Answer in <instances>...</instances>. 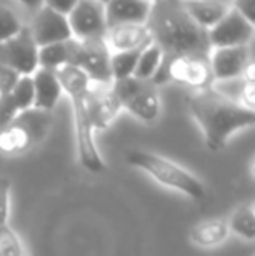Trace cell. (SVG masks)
<instances>
[{
	"label": "cell",
	"instance_id": "6da1fadb",
	"mask_svg": "<svg viewBox=\"0 0 255 256\" xmlns=\"http://www.w3.org/2000/svg\"><path fill=\"white\" fill-rule=\"evenodd\" d=\"M147 28L156 46L166 58L192 56L208 60V32L196 24L182 7L180 0H159L152 4Z\"/></svg>",
	"mask_w": 255,
	"mask_h": 256
},
{
	"label": "cell",
	"instance_id": "7a4b0ae2",
	"mask_svg": "<svg viewBox=\"0 0 255 256\" xmlns=\"http://www.w3.org/2000/svg\"><path fill=\"white\" fill-rule=\"evenodd\" d=\"M189 110L211 152L222 150L234 132L255 124V110L241 106L213 86L194 91L189 96Z\"/></svg>",
	"mask_w": 255,
	"mask_h": 256
},
{
	"label": "cell",
	"instance_id": "3957f363",
	"mask_svg": "<svg viewBox=\"0 0 255 256\" xmlns=\"http://www.w3.org/2000/svg\"><path fill=\"white\" fill-rule=\"evenodd\" d=\"M58 82L63 89V94L70 98L72 110H74V122H75V140H77V155L81 166L89 172H103L107 169L102 155L95 143V129L89 120L88 103L86 94L91 86V80L84 72H81L74 64H65L55 70Z\"/></svg>",
	"mask_w": 255,
	"mask_h": 256
},
{
	"label": "cell",
	"instance_id": "277c9868",
	"mask_svg": "<svg viewBox=\"0 0 255 256\" xmlns=\"http://www.w3.org/2000/svg\"><path fill=\"white\" fill-rule=\"evenodd\" d=\"M126 162L133 168L142 169L159 185L175 190L182 196H187L189 199L201 200L206 196V190L199 178L163 155L147 152V150H129L126 152Z\"/></svg>",
	"mask_w": 255,
	"mask_h": 256
},
{
	"label": "cell",
	"instance_id": "5b68a950",
	"mask_svg": "<svg viewBox=\"0 0 255 256\" xmlns=\"http://www.w3.org/2000/svg\"><path fill=\"white\" fill-rule=\"evenodd\" d=\"M53 126L51 112L30 108L18 114L0 129V152L4 155H21L42 143Z\"/></svg>",
	"mask_w": 255,
	"mask_h": 256
},
{
	"label": "cell",
	"instance_id": "8992f818",
	"mask_svg": "<svg viewBox=\"0 0 255 256\" xmlns=\"http://www.w3.org/2000/svg\"><path fill=\"white\" fill-rule=\"evenodd\" d=\"M112 89L119 100L121 108L128 110L138 120L152 124L159 118L161 98L152 82L128 77L123 80H114Z\"/></svg>",
	"mask_w": 255,
	"mask_h": 256
},
{
	"label": "cell",
	"instance_id": "52a82bcc",
	"mask_svg": "<svg viewBox=\"0 0 255 256\" xmlns=\"http://www.w3.org/2000/svg\"><path fill=\"white\" fill-rule=\"evenodd\" d=\"M178 82L182 86L192 88L194 91L204 88H211L213 77L208 60L192 56H180V58H166L157 70V74L152 77L154 86L166 84V82Z\"/></svg>",
	"mask_w": 255,
	"mask_h": 256
},
{
	"label": "cell",
	"instance_id": "ba28073f",
	"mask_svg": "<svg viewBox=\"0 0 255 256\" xmlns=\"http://www.w3.org/2000/svg\"><path fill=\"white\" fill-rule=\"evenodd\" d=\"M70 48V64L77 66L88 75L91 84L110 86L112 74H110V51L103 40L77 42L74 38L68 40Z\"/></svg>",
	"mask_w": 255,
	"mask_h": 256
},
{
	"label": "cell",
	"instance_id": "9c48e42d",
	"mask_svg": "<svg viewBox=\"0 0 255 256\" xmlns=\"http://www.w3.org/2000/svg\"><path fill=\"white\" fill-rule=\"evenodd\" d=\"M70 35L77 42L103 40L107 32L105 7L98 0H79L67 16Z\"/></svg>",
	"mask_w": 255,
	"mask_h": 256
},
{
	"label": "cell",
	"instance_id": "30bf717a",
	"mask_svg": "<svg viewBox=\"0 0 255 256\" xmlns=\"http://www.w3.org/2000/svg\"><path fill=\"white\" fill-rule=\"evenodd\" d=\"M252 38L253 23H250L232 7L213 28L208 30V42L211 49L241 48V46H248Z\"/></svg>",
	"mask_w": 255,
	"mask_h": 256
},
{
	"label": "cell",
	"instance_id": "8fae6325",
	"mask_svg": "<svg viewBox=\"0 0 255 256\" xmlns=\"http://www.w3.org/2000/svg\"><path fill=\"white\" fill-rule=\"evenodd\" d=\"M0 51H2L0 63L7 64L20 75H34V72L39 68V48L32 38L28 26H23L20 34L0 44Z\"/></svg>",
	"mask_w": 255,
	"mask_h": 256
},
{
	"label": "cell",
	"instance_id": "7c38bea8",
	"mask_svg": "<svg viewBox=\"0 0 255 256\" xmlns=\"http://www.w3.org/2000/svg\"><path fill=\"white\" fill-rule=\"evenodd\" d=\"M86 103H88L89 120L95 131H105L110 128L119 112L123 110L117 100L116 92L110 86H98L91 84L86 94Z\"/></svg>",
	"mask_w": 255,
	"mask_h": 256
},
{
	"label": "cell",
	"instance_id": "4fadbf2b",
	"mask_svg": "<svg viewBox=\"0 0 255 256\" xmlns=\"http://www.w3.org/2000/svg\"><path fill=\"white\" fill-rule=\"evenodd\" d=\"M28 30H30V35L37 44V48L56 44V42H67L72 38L67 16L55 12L44 6L35 10Z\"/></svg>",
	"mask_w": 255,
	"mask_h": 256
},
{
	"label": "cell",
	"instance_id": "5bb4252c",
	"mask_svg": "<svg viewBox=\"0 0 255 256\" xmlns=\"http://www.w3.org/2000/svg\"><path fill=\"white\" fill-rule=\"evenodd\" d=\"M252 63L250 52L246 46L241 48H217L211 49L208 56L211 77L215 80H232V78H241L246 66Z\"/></svg>",
	"mask_w": 255,
	"mask_h": 256
},
{
	"label": "cell",
	"instance_id": "9a60e30c",
	"mask_svg": "<svg viewBox=\"0 0 255 256\" xmlns=\"http://www.w3.org/2000/svg\"><path fill=\"white\" fill-rule=\"evenodd\" d=\"M103 42L112 54L143 49L152 42V37L147 24H116L107 28Z\"/></svg>",
	"mask_w": 255,
	"mask_h": 256
},
{
	"label": "cell",
	"instance_id": "2e32d148",
	"mask_svg": "<svg viewBox=\"0 0 255 256\" xmlns=\"http://www.w3.org/2000/svg\"><path fill=\"white\" fill-rule=\"evenodd\" d=\"M105 21L107 28L116 24H147L152 4L147 0H107Z\"/></svg>",
	"mask_w": 255,
	"mask_h": 256
},
{
	"label": "cell",
	"instance_id": "e0dca14e",
	"mask_svg": "<svg viewBox=\"0 0 255 256\" xmlns=\"http://www.w3.org/2000/svg\"><path fill=\"white\" fill-rule=\"evenodd\" d=\"M32 80H34V108L53 114L56 103L63 94L55 70L37 68L32 75Z\"/></svg>",
	"mask_w": 255,
	"mask_h": 256
},
{
	"label": "cell",
	"instance_id": "ac0fdd59",
	"mask_svg": "<svg viewBox=\"0 0 255 256\" xmlns=\"http://www.w3.org/2000/svg\"><path fill=\"white\" fill-rule=\"evenodd\" d=\"M180 2L189 18L206 32L213 28L231 9L224 0H180Z\"/></svg>",
	"mask_w": 255,
	"mask_h": 256
},
{
	"label": "cell",
	"instance_id": "d6986e66",
	"mask_svg": "<svg viewBox=\"0 0 255 256\" xmlns=\"http://www.w3.org/2000/svg\"><path fill=\"white\" fill-rule=\"evenodd\" d=\"M229 226L225 218H213L194 225L189 232V239L194 246L211 250V248L222 246L229 237Z\"/></svg>",
	"mask_w": 255,
	"mask_h": 256
},
{
	"label": "cell",
	"instance_id": "ffe728a7",
	"mask_svg": "<svg viewBox=\"0 0 255 256\" xmlns=\"http://www.w3.org/2000/svg\"><path fill=\"white\" fill-rule=\"evenodd\" d=\"M229 232L236 234L241 239L252 242L255 239V212H253V204L246 202L241 204L232 211V214L227 220Z\"/></svg>",
	"mask_w": 255,
	"mask_h": 256
},
{
	"label": "cell",
	"instance_id": "44dd1931",
	"mask_svg": "<svg viewBox=\"0 0 255 256\" xmlns=\"http://www.w3.org/2000/svg\"><path fill=\"white\" fill-rule=\"evenodd\" d=\"M164 61V54L159 49V46H156L154 42L147 44L145 48L142 49L138 56V61H136V68L133 77L140 78V80H152V77L157 74V70L161 68Z\"/></svg>",
	"mask_w": 255,
	"mask_h": 256
},
{
	"label": "cell",
	"instance_id": "7402d4cb",
	"mask_svg": "<svg viewBox=\"0 0 255 256\" xmlns=\"http://www.w3.org/2000/svg\"><path fill=\"white\" fill-rule=\"evenodd\" d=\"M37 61H39V68H46V70H58L60 66L70 64V48H68V40L39 48Z\"/></svg>",
	"mask_w": 255,
	"mask_h": 256
},
{
	"label": "cell",
	"instance_id": "603a6c76",
	"mask_svg": "<svg viewBox=\"0 0 255 256\" xmlns=\"http://www.w3.org/2000/svg\"><path fill=\"white\" fill-rule=\"evenodd\" d=\"M140 52H142V49L110 54V74H112V82L133 77Z\"/></svg>",
	"mask_w": 255,
	"mask_h": 256
},
{
	"label": "cell",
	"instance_id": "cb8c5ba5",
	"mask_svg": "<svg viewBox=\"0 0 255 256\" xmlns=\"http://www.w3.org/2000/svg\"><path fill=\"white\" fill-rule=\"evenodd\" d=\"M9 98L16 106L18 114L34 108V80H32V75H21L18 78L16 86L9 92Z\"/></svg>",
	"mask_w": 255,
	"mask_h": 256
},
{
	"label": "cell",
	"instance_id": "d4e9b609",
	"mask_svg": "<svg viewBox=\"0 0 255 256\" xmlns=\"http://www.w3.org/2000/svg\"><path fill=\"white\" fill-rule=\"evenodd\" d=\"M23 26L25 24L21 23L18 14L11 7L0 4V44H4L9 38H13L14 35L20 34Z\"/></svg>",
	"mask_w": 255,
	"mask_h": 256
},
{
	"label": "cell",
	"instance_id": "484cf974",
	"mask_svg": "<svg viewBox=\"0 0 255 256\" xmlns=\"http://www.w3.org/2000/svg\"><path fill=\"white\" fill-rule=\"evenodd\" d=\"M0 256H27L20 236L9 225L0 226Z\"/></svg>",
	"mask_w": 255,
	"mask_h": 256
},
{
	"label": "cell",
	"instance_id": "4316f807",
	"mask_svg": "<svg viewBox=\"0 0 255 256\" xmlns=\"http://www.w3.org/2000/svg\"><path fill=\"white\" fill-rule=\"evenodd\" d=\"M11 214V180L0 176V226L9 225Z\"/></svg>",
	"mask_w": 255,
	"mask_h": 256
},
{
	"label": "cell",
	"instance_id": "83f0119b",
	"mask_svg": "<svg viewBox=\"0 0 255 256\" xmlns=\"http://www.w3.org/2000/svg\"><path fill=\"white\" fill-rule=\"evenodd\" d=\"M241 106L253 110L255 108V78L241 77V89H239V102Z\"/></svg>",
	"mask_w": 255,
	"mask_h": 256
},
{
	"label": "cell",
	"instance_id": "f1b7e54d",
	"mask_svg": "<svg viewBox=\"0 0 255 256\" xmlns=\"http://www.w3.org/2000/svg\"><path fill=\"white\" fill-rule=\"evenodd\" d=\"M20 77L21 75L18 74V72H14L13 68H9L7 64L0 63V96L9 94Z\"/></svg>",
	"mask_w": 255,
	"mask_h": 256
},
{
	"label": "cell",
	"instance_id": "f546056e",
	"mask_svg": "<svg viewBox=\"0 0 255 256\" xmlns=\"http://www.w3.org/2000/svg\"><path fill=\"white\" fill-rule=\"evenodd\" d=\"M42 2H44V7H49V9L55 10V12L68 16V12L74 9L79 0H42Z\"/></svg>",
	"mask_w": 255,
	"mask_h": 256
},
{
	"label": "cell",
	"instance_id": "4dcf8cb0",
	"mask_svg": "<svg viewBox=\"0 0 255 256\" xmlns=\"http://www.w3.org/2000/svg\"><path fill=\"white\" fill-rule=\"evenodd\" d=\"M253 7H255V0H232V9L238 10L243 18L253 23Z\"/></svg>",
	"mask_w": 255,
	"mask_h": 256
},
{
	"label": "cell",
	"instance_id": "1f68e13d",
	"mask_svg": "<svg viewBox=\"0 0 255 256\" xmlns=\"http://www.w3.org/2000/svg\"><path fill=\"white\" fill-rule=\"evenodd\" d=\"M18 2H20L21 6L27 7V9H32L34 12L37 9H41L42 6H44V2H42V0H18Z\"/></svg>",
	"mask_w": 255,
	"mask_h": 256
},
{
	"label": "cell",
	"instance_id": "d6a6232c",
	"mask_svg": "<svg viewBox=\"0 0 255 256\" xmlns=\"http://www.w3.org/2000/svg\"><path fill=\"white\" fill-rule=\"evenodd\" d=\"M147 2H150V4H157L159 0H147Z\"/></svg>",
	"mask_w": 255,
	"mask_h": 256
},
{
	"label": "cell",
	"instance_id": "836d02e7",
	"mask_svg": "<svg viewBox=\"0 0 255 256\" xmlns=\"http://www.w3.org/2000/svg\"><path fill=\"white\" fill-rule=\"evenodd\" d=\"M98 2H102V4H105V2H107V0H98Z\"/></svg>",
	"mask_w": 255,
	"mask_h": 256
}]
</instances>
